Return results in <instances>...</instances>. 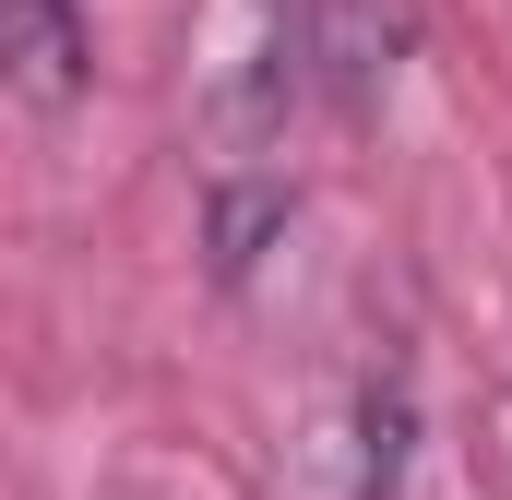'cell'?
Returning a JSON list of instances; mask_svg holds the SVG:
<instances>
[{
  "mask_svg": "<svg viewBox=\"0 0 512 500\" xmlns=\"http://www.w3.org/2000/svg\"><path fill=\"white\" fill-rule=\"evenodd\" d=\"M0 60L24 84V108H60L84 84V12L72 0H0Z\"/></svg>",
  "mask_w": 512,
  "mask_h": 500,
  "instance_id": "obj_2",
  "label": "cell"
},
{
  "mask_svg": "<svg viewBox=\"0 0 512 500\" xmlns=\"http://www.w3.org/2000/svg\"><path fill=\"white\" fill-rule=\"evenodd\" d=\"M405 36H417L405 0H298V84H322L334 120H370Z\"/></svg>",
  "mask_w": 512,
  "mask_h": 500,
  "instance_id": "obj_1",
  "label": "cell"
}]
</instances>
